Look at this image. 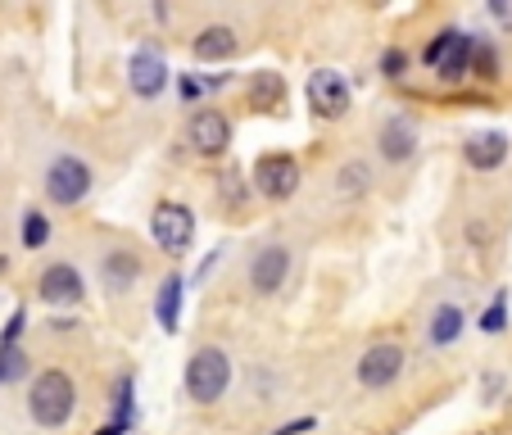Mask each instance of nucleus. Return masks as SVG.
Here are the masks:
<instances>
[{
    "instance_id": "obj_26",
    "label": "nucleus",
    "mask_w": 512,
    "mask_h": 435,
    "mask_svg": "<svg viewBox=\"0 0 512 435\" xmlns=\"http://www.w3.org/2000/svg\"><path fill=\"white\" fill-rule=\"evenodd\" d=\"M19 331H23V309L10 318V327H5V336H0V345H14V336H19Z\"/></svg>"
},
{
    "instance_id": "obj_8",
    "label": "nucleus",
    "mask_w": 512,
    "mask_h": 435,
    "mask_svg": "<svg viewBox=\"0 0 512 435\" xmlns=\"http://www.w3.org/2000/svg\"><path fill=\"white\" fill-rule=\"evenodd\" d=\"M399 372H404V349L399 345H372L368 354L358 358V381H363L368 390L390 386Z\"/></svg>"
},
{
    "instance_id": "obj_25",
    "label": "nucleus",
    "mask_w": 512,
    "mask_h": 435,
    "mask_svg": "<svg viewBox=\"0 0 512 435\" xmlns=\"http://www.w3.org/2000/svg\"><path fill=\"white\" fill-rule=\"evenodd\" d=\"M472 64H476V73H481V78H494V68H499L485 46H472Z\"/></svg>"
},
{
    "instance_id": "obj_22",
    "label": "nucleus",
    "mask_w": 512,
    "mask_h": 435,
    "mask_svg": "<svg viewBox=\"0 0 512 435\" xmlns=\"http://www.w3.org/2000/svg\"><path fill=\"white\" fill-rule=\"evenodd\" d=\"M254 100H259V105H281V78L277 73H259V78H254Z\"/></svg>"
},
{
    "instance_id": "obj_29",
    "label": "nucleus",
    "mask_w": 512,
    "mask_h": 435,
    "mask_svg": "<svg viewBox=\"0 0 512 435\" xmlns=\"http://www.w3.org/2000/svg\"><path fill=\"white\" fill-rule=\"evenodd\" d=\"M490 10H494V14H503V10H508V0H490Z\"/></svg>"
},
{
    "instance_id": "obj_11",
    "label": "nucleus",
    "mask_w": 512,
    "mask_h": 435,
    "mask_svg": "<svg viewBox=\"0 0 512 435\" xmlns=\"http://www.w3.org/2000/svg\"><path fill=\"white\" fill-rule=\"evenodd\" d=\"M286 272H290V250L286 245H268V250H259L254 254V263H250V281H254L259 295H277L281 281H286Z\"/></svg>"
},
{
    "instance_id": "obj_14",
    "label": "nucleus",
    "mask_w": 512,
    "mask_h": 435,
    "mask_svg": "<svg viewBox=\"0 0 512 435\" xmlns=\"http://www.w3.org/2000/svg\"><path fill=\"white\" fill-rule=\"evenodd\" d=\"M236 55V37L232 28H204L200 37H195V59H204V64H223V59Z\"/></svg>"
},
{
    "instance_id": "obj_18",
    "label": "nucleus",
    "mask_w": 512,
    "mask_h": 435,
    "mask_svg": "<svg viewBox=\"0 0 512 435\" xmlns=\"http://www.w3.org/2000/svg\"><path fill=\"white\" fill-rule=\"evenodd\" d=\"M368 186H372V168L363 164V159H354V164L340 168V177H336V191L340 195H363Z\"/></svg>"
},
{
    "instance_id": "obj_28",
    "label": "nucleus",
    "mask_w": 512,
    "mask_h": 435,
    "mask_svg": "<svg viewBox=\"0 0 512 435\" xmlns=\"http://www.w3.org/2000/svg\"><path fill=\"white\" fill-rule=\"evenodd\" d=\"M309 426H313V417H304V422H295V426H281L277 435H295V431H309Z\"/></svg>"
},
{
    "instance_id": "obj_24",
    "label": "nucleus",
    "mask_w": 512,
    "mask_h": 435,
    "mask_svg": "<svg viewBox=\"0 0 512 435\" xmlns=\"http://www.w3.org/2000/svg\"><path fill=\"white\" fill-rule=\"evenodd\" d=\"M381 73H386V78H404V73H408V55H404V50H386V55H381Z\"/></svg>"
},
{
    "instance_id": "obj_15",
    "label": "nucleus",
    "mask_w": 512,
    "mask_h": 435,
    "mask_svg": "<svg viewBox=\"0 0 512 435\" xmlns=\"http://www.w3.org/2000/svg\"><path fill=\"white\" fill-rule=\"evenodd\" d=\"M413 145H417V136L404 118H390V123L381 127V155H386L390 164H399V159L413 155Z\"/></svg>"
},
{
    "instance_id": "obj_13",
    "label": "nucleus",
    "mask_w": 512,
    "mask_h": 435,
    "mask_svg": "<svg viewBox=\"0 0 512 435\" xmlns=\"http://www.w3.org/2000/svg\"><path fill=\"white\" fill-rule=\"evenodd\" d=\"M503 159H508V136L503 132H481L467 141V164L481 168V173H490V168H499Z\"/></svg>"
},
{
    "instance_id": "obj_19",
    "label": "nucleus",
    "mask_w": 512,
    "mask_h": 435,
    "mask_svg": "<svg viewBox=\"0 0 512 435\" xmlns=\"http://www.w3.org/2000/svg\"><path fill=\"white\" fill-rule=\"evenodd\" d=\"M19 377H28V354L19 345H0V386H10Z\"/></svg>"
},
{
    "instance_id": "obj_7",
    "label": "nucleus",
    "mask_w": 512,
    "mask_h": 435,
    "mask_svg": "<svg viewBox=\"0 0 512 435\" xmlns=\"http://www.w3.org/2000/svg\"><path fill=\"white\" fill-rule=\"evenodd\" d=\"M309 105H313V114H322V118H345L349 114V82L340 78V73H331V68H318L309 78Z\"/></svg>"
},
{
    "instance_id": "obj_16",
    "label": "nucleus",
    "mask_w": 512,
    "mask_h": 435,
    "mask_svg": "<svg viewBox=\"0 0 512 435\" xmlns=\"http://www.w3.org/2000/svg\"><path fill=\"white\" fill-rule=\"evenodd\" d=\"M463 336V309H454V304H440L431 318V340L435 345H454V340Z\"/></svg>"
},
{
    "instance_id": "obj_3",
    "label": "nucleus",
    "mask_w": 512,
    "mask_h": 435,
    "mask_svg": "<svg viewBox=\"0 0 512 435\" xmlns=\"http://www.w3.org/2000/svg\"><path fill=\"white\" fill-rule=\"evenodd\" d=\"M91 191V168L82 164L78 155H59L55 164H50L46 173V195L55 204H64V209H73V204H82Z\"/></svg>"
},
{
    "instance_id": "obj_20",
    "label": "nucleus",
    "mask_w": 512,
    "mask_h": 435,
    "mask_svg": "<svg viewBox=\"0 0 512 435\" xmlns=\"http://www.w3.org/2000/svg\"><path fill=\"white\" fill-rule=\"evenodd\" d=\"M132 277H136V263L127 259V254H114V259H105V281L114 290H127V286H132Z\"/></svg>"
},
{
    "instance_id": "obj_6",
    "label": "nucleus",
    "mask_w": 512,
    "mask_h": 435,
    "mask_svg": "<svg viewBox=\"0 0 512 435\" xmlns=\"http://www.w3.org/2000/svg\"><path fill=\"white\" fill-rule=\"evenodd\" d=\"M426 64L440 73V78H463L467 64H472V37H463V32H440V37L426 46Z\"/></svg>"
},
{
    "instance_id": "obj_12",
    "label": "nucleus",
    "mask_w": 512,
    "mask_h": 435,
    "mask_svg": "<svg viewBox=\"0 0 512 435\" xmlns=\"http://www.w3.org/2000/svg\"><path fill=\"white\" fill-rule=\"evenodd\" d=\"M37 290H41V300L46 304H78L82 300V277H78L73 263H55V268L41 272Z\"/></svg>"
},
{
    "instance_id": "obj_9",
    "label": "nucleus",
    "mask_w": 512,
    "mask_h": 435,
    "mask_svg": "<svg viewBox=\"0 0 512 435\" xmlns=\"http://www.w3.org/2000/svg\"><path fill=\"white\" fill-rule=\"evenodd\" d=\"M186 136H191L200 155H223L227 141H232V127H227V118L218 109H195L191 123H186Z\"/></svg>"
},
{
    "instance_id": "obj_4",
    "label": "nucleus",
    "mask_w": 512,
    "mask_h": 435,
    "mask_svg": "<svg viewBox=\"0 0 512 435\" xmlns=\"http://www.w3.org/2000/svg\"><path fill=\"white\" fill-rule=\"evenodd\" d=\"M150 232H155L159 250H168V254H186V245L195 241V213L186 209V204L164 200V204L155 209V218H150Z\"/></svg>"
},
{
    "instance_id": "obj_1",
    "label": "nucleus",
    "mask_w": 512,
    "mask_h": 435,
    "mask_svg": "<svg viewBox=\"0 0 512 435\" xmlns=\"http://www.w3.org/2000/svg\"><path fill=\"white\" fill-rule=\"evenodd\" d=\"M73 399H78V390H73V381L64 377V372H41L37 381H32V395H28V408H32V422L37 426H64L68 417H73Z\"/></svg>"
},
{
    "instance_id": "obj_21",
    "label": "nucleus",
    "mask_w": 512,
    "mask_h": 435,
    "mask_svg": "<svg viewBox=\"0 0 512 435\" xmlns=\"http://www.w3.org/2000/svg\"><path fill=\"white\" fill-rule=\"evenodd\" d=\"M46 241H50V223L41 213H28V218H23V245H28V250H41Z\"/></svg>"
},
{
    "instance_id": "obj_10",
    "label": "nucleus",
    "mask_w": 512,
    "mask_h": 435,
    "mask_svg": "<svg viewBox=\"0 0 512 435\" xmlns=\"http://www.w3.org/2000/svg\"><path fill=\"white\" fill-rule=\"evenodd\" d=\"M127 78H132V91L141 100H155L159 91L168 87V64L159 50H136L132 64H127Z\"/></svg>"
},
{
    "instance_id": "obj_27",
    "label": "nucleus",
    "mask_w": 512,
    "mask_h": 435,
    "mask_svg": "<svg viewBox=\"0 0 512 435\" xmlns=\"http://www.w3.org/2000/svg\"><path fill=\"white\" fill-rule=\"evenodd\" d=\"M195 96H200V82H195V78H182V100H195Z\"/></svg>"
},
{
    "instance_id": "obj_23",
    "label": "nucleus",
    "mask_w": 512,
    "mask_h": 435,
    "mask_svg": "<svg viewBox=\"0 0 512 435\" xmlns=\"http://www.w3.org/2000/svg\"><path fill=\"white\" fill-rule=\"evenodd\" d=\"M503 322H508V304H503V295H499V300H494L490 309H485L481 331H490V336H494V331H503Z\"/></svg>"
},
{
    "instance_id": "obj_5",
    "label": "nucleus",
    "mask_w": 512,
    "mask_h": 435,
    "mask_svg": "<svg viewBox=\"0 0 512 435\" xmlns=\"http://www.w3.org/2000/svg\"><path fill=\"white\" fill-rule=\"evenodd\" d=\"M254 186H259V195H268V200H290L295 186H300V164H295V155H263L259 164H254Z\"/></svg>"
},
{
    "instance_id": "obj_2",
    "label": "nucleus",
    "mask_w": 512,
    "mask_h": 435,
    "mask_svg": "<svg viewBox=\"0 0 512 435\" xmlns=\"http://www.w3.org/2000/svg\"><path fill=\"white\" fill-rule=\"evenodd\" d=\"M232 386V358L223 349H195V358L186 363V395L195 404H213V399H223V390Z\"/></svg>"
},
{
    "instance_id": "obj_17",
    "label": "nucleus",
    "mask_w": 512,
    "mask_h": 435,
    "mask_svg": "<svg viewBox=\"0 0 512 435\" xmlns=\"http://www.w3.org/2000/svg\"><path fill=\"white\" fill-rule=\"evenodd\" d=\"M177 304H182V277H164V286H159V327L164 331H177Z\"/></svg>"
}]
</instances>
